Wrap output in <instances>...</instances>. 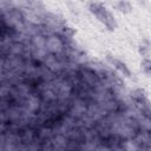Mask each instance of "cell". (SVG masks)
<instances>
[{"instance_id":"cell-1","label":"cell","mask_w":151,"mask_h":151,"mask_svg":"<svg viewBox=\"0 0 151 151\" xmlns=\"http://www.w3.org/2000/svg\"><path fill=\"white\" fill-rule=\"evenodd\" d=\"M90 11L98 18L100 22H103L109 29H114L117 27V22L113 18V15L101 5L98 2H90L88 5Z\"/></svg>"},{"instance_id":"cell-2","label":"cell","mask_w":151,"mask_h":151,"mask_svg":"<svg viewBox=\"0 0 151 151\" xmlns=\"http://www.w3.org/2000/svg\"><path fill=\"white\" fill-rule=\"evenodd\" d=\"M106 59H107V60H109V63H110L111 65H113V67H114V68H117V70H118L123 76L131 78V71L129 70V67L126 66V64H125V63H123L122 60L117 59L116 57H113V55H111V54H107Z\"/></svg>"},{"instance_id":"cell-3","label":"cell","mask_w":151,"mask_h":151,"mask_svg":"<svg viewBox=\"0 0 151 151\" xmlns=\"http://www.w3.org/2000/svg\"><path fill=\"white\" fill-rule=\"evenodd\" d=\"M149 51H150V44H149L147 40H144V44L142 42V45L139 46V52H140L142 55H144L145 58H147Z\"/></svg>"},{"instance_id":"cell-4","label":"cell","mask_w":151,"mask_h":151,"mask_svg":"<svg viewBox=\"0 0 151 151\" xmlns=\"http://www.w3.org/2000/svg\"><path fill=\"white\" fill-rule=\"evenodd\" d=\"M142 68H143V71L146 73V74H150V60H149V58H144L143 59V61H142Z\"/></svg>"}]
</instances>
